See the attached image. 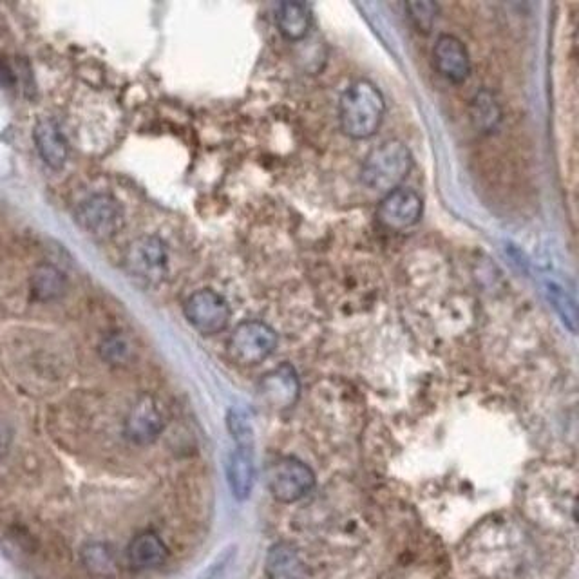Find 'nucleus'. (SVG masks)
<instances>
[{"label":"nucleus","instance_id":"obj_19","mask_svg":"<svg viewBox=\"0 0 579 579\" xmlns=\"http://www.w3.org/2000/svg\"><path fill=\"white\" fill-rule=\"evenodd\" d=\"M471 120L480 133H493L502 122V109L489 91L476 93L471 104Z\"/></svg>","mask_w":579,"mask_h":579},{"label":"nucleus","instance_id":"obj_7","mask_svg":"<svg viewBox=\"0 0 579 579\" xmlns=\"http://www.w3.org/2000/svg\"><path fill=\"white\" fill-rule=\"evenodd\" d=\"M185 317L198 332L214 335L227 328L230 306L214 290H198L185 303Z\"/></svg>","mask_w":579,"mask_h":579},{"label":"nucleus","instance_id":"obj_12","mask_svg":"<svg viewBox=\"0 0 579 579\" xmlns=\"http://www.w3.org/2000/svg\"><path fill=\"white\" fill-rule=\"evenodd\" d=\"M227 480L230 491L239 502H245L252 494L256 482L254 447L236 446L228 456Z\"/></svg>","mask_w":579,"mask_h":579},{"label":"nucleus","instance_id":"obj_9","mask_svg":"<svg viewBox=\"0 0 579 579\" xmlns=\"http://www.w3.org/2000/svg\"><path fill=\"white\" fill-rule=\"evenodd\" d=\"M163 429L162 409L158 402L145 395L142 399L136 400L127 420H125V435L134 444H151L160 437Z\"/></svg>","mask_w":579,"mask_h":579},{"label":"nucleus","instance_id":"obj_18","mask_svg":"<svg viewBox=\"0 0 579 579\" xmlns=\"http://www.w3.org/2000/svg\"><path fill=\"white\" fill-rule=\"evenodd\" d=\"M66 292V277L57 266L40 265L31 276V294L38 301H55Z\"/></svg>","mask_w":579,"mask_h":579},{"label":"nucleus","instance_id":"obj_15","mask_svg":"<svg viewBox=\"0 0 579 579\" xmlns=\"http://www.w3.org/2000/svg\"><path fill=\"white\" fill-rule=\"evenodd\" d=\"M265 570L268 579L306 578V565L301 554L288 543H277L268 551Z\"/></svg>","mask_w":579,"mask_h":579},{"label":"nucleus","instance_id":"obj_1","mask_svg":"<svg viewBox=\"0 0 579 579\" xmlns=\"http://www.w3.org/2000/svg\"><path fill=\"white\" fill-rule=\"evenodd\" d=\"M384 114V96L368 80H359L342 93L339 122L344 134L353 140H368L377 133Z\"/></svg>","mask_w":579,"mask_h":579},{"label":"nucleus","instance_id":"obj_16","mask_svg":"<svg viewBox=\"0 0 579 579\" xmlns=\"http://www.w3.org/2000/svg\"><path fill=\"white\" fill-rule=\"evenodd\" d=\"M80 563L82 567L98 579L116 578L120 570V560L116 556V551L109 543L86 542L80 547Z\"/></svg>","mask_w":579,"mask_h":579},{"label":"nucleus","instance_id":"obj_23","mask_svg":"<svg viewBox=\"0 0 579 579\" xmlns=\"http://www.w3.org/2000/svg\"><path fill=\"white\" fill-rule=\"evenodd\" d=\"M102 353H104L107 361L120 364V361H125L129 357V344H127L124 337L113 335L102 344Z\"/></svg>","mask_w":579,"mask_h":579},{"label":"nucleus","instance_id":"obj_21","mask_svg":"<svg viewBox=\"0 0 579 579\" xmlns=\"http://www.w3.org/2000/svg\"><path fill=\"white\" fill-rule=\"evenodd\" d=\"M227 422L228 431L234 438L236 446L254 447V428H252V422L245 411L232 409L228 413Z\"/></svg>","mask_w":579,"mask_h":579},{"label":"nucleus","instance_id":"obj_3","mask_svg":"<svg viewBox=\"0 0 579 579\" xmlns=\"http://www.w3.org/2000/svg\"><path fill=\"white\" fill-rule=\"evenodd\" d=\"M276 348V332L261 321L239 324L228 341L230 357L241 366H256L276 352Z\"/></svg>","mask_w":579,"mask_h":579},{"label":"nucleus","instance_id":"obj_5","mask_svg":"<svg viewBox=\"0 0 579 579\" xmlns=\"http://www.w3.org/2000/svg\"><path fill=\"white\" fill-rule=\"evenodd\" d=\"M167 247L156 236L134 239L125 252V268L131 276L147 285L160 283L167 274Z\"/></svg>","mask_w":579,"mask_h":579},{"label":"nucleus","instance_id":"obj_13","mask_svg":"<svg viewBox=\"0 0 579 579\" xmlns=\"http://www.w3.org/2000/svg\"><path fill=\"white\" fill-rule=\"evenodd\" d=\"M127 560L136 570L158 569L169 560V549L156 532L143 531L129 543Z\"/></svg>","mask_w":579,"mask_h":579},{"label":"nucleus","instance_id":"obj_11","mask_svg":"<svg viewBox=\"0 0 579 579\" xmlns=\"http://www.w3.org/2000/svg\"><path fill=\"white\" fill-rule=\"evenodd\" d=\"M259 393L270 408L286 409L294 406L299 397V379L294 368L283 364L259 382Z\"/></svg>","mask_w":579,"mask_h":579},{"label":"nucleus","instance_id":"obj_10","mask_svg":"<svg viewBox=\"0 0 579 579\" xmlns=\"http://www.w3.org/2000/svg\"><path fill=\"white\" fill-rule=\"evenodd\" d=\"M433 64L438 75L453 84H464L471 75V58L466 46L453 35H440L433 48Z\"/></svg>","mask_w":579,"mask_h":579},{"label":"nucleus","instance_id":"obj_14","mask_svg":"<svg viewBox=\"0 0 579 579\" xmlns=\"http://www.w3.org/2000/svg\"><path fill=\"white\" fill-rule=\"evenodd\" d=\"M35 143H37V151L40 158L44 160L46 165L51 169H60L64 167L67 160V142L62 131L58 129V125L44 118L35 125Z\"/></svg>","mask_w":579,"mask_h":579},{"label":"nucleus","instance_id":"obj_2","mask_svg":"<svg viewBox=\"0 0 579 579\" xmlns=\"http://www.w3.org/2000/svg\"><path fill=\"white\" fill-rule=\"evenodd\" d=\"M413 167V156L404 143L388 140L380 143L362 163L361 180L368 189L388 194L399 189Z\"/></svg>","mask_w":579,"mask_h":579},{"label":"nucleus","instance_id":"obj_4","mask_svg":"<svg viewBox=\"0 0 579 579\" xmlns=\"http://www.w3.org/2000/svg\"><path fill=\"white\" fill-rule=\"evenodd\" d=\"M314 485V471L297 458H281L268 469V489L277 502H299Z\"/></svg>","mask_w":579,"mask_h":579},{"label":"nucleus","instance_id":"obj_6","mask_svg":"<svg viewBox=\"0 0 579 579\" xmlns=\"http://www.w3.org/2000/svg\"><path fill=\"white\" fill-rule=\"evenodd\" d=\"M76 219L89 234L96 238L109 239L124 227V210L111 196L96 194L78 207Z\"/></svg>","mask_w":579,"mask_h":579},{"label":"nucleus","instance_id":"obj_20","mask_svg":"<svg viewBox=\"0 0 579 579\" xmlns=\"http://www.w3.org/2000/svg\"><path fill=\"white\" fill-rule=\"evenodd\" d=\"M545 294L549 297L554 310L558 312L563 324L569 328L570 332H576V324H578V310H576V303L572 299V295L558 285V283H545Z\"/></svg>","mask_w":579,"mask_h":579},{"label":"nucleus","instance_id":"obj_17","mask_svg":"<svg viewBox=\"0 0 579 579\" xmlns=\"http://www.w3.org/2000/svg\"><path fill=\"white\" fill-rule=\"evenodd\" d=\"M312 24L310 8L299 2H285L277 10V28L288 40H301L306 37Z\"/></svg>","mask_w":579,"mask_h":579},{"label":"nucleus","instance_id":"obj_24","mask_svg":"<svg viewBox=\"0 0 579 579\" xmlns=\"http://www.w3.org/2000/svg\"><path fill=\"white\" fill-rule=\"evenodd\" d=\"M232 554H234V549L223 552V556H219L218 561L205 572V579H219V574L227 570L228 563L232 560Z\"/></svg>","mask_w":579,"mask_h":579},{"label":"nucleus","instance_id":"obj_22","mask_svg":"<svg viewBox=\"0 0 579 579\" xmlns=\"http://www.w3.org/2000/svg\"><path fill=\"white\" fill-rule=\"evenodd\" d=\"M406 10H408L409 19L417 31H422V33L431 31L435 20H437L438 4L418 0V2H408Z\"/></svg>","mask_w":579,"mask_h":579},{"label":"nucleus","instance_id":"obj_8","mask_svg":"<svg viewBox=\"0 0 579 579\" xmlns=\"http://www.w3.org/2000/svg\"><path fill=\"white\" fill-rule=\"evenodd\" d=\"M422 210H424V203L417 192L399 187L382 198L377 209V218L384 227L406 230L417 225L418 219L422 216Z\"/></svg>","mask_w":579,"mask_h":579}]
</instances>
